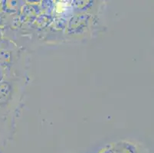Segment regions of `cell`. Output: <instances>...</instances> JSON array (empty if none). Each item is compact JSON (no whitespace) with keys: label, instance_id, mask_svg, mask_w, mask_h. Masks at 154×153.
<instances>
[{"label":"cell","instance_id":"6da1fadb","mask_svg":"<svg viewBox=\"0 0 154 153\" xmlns=\"http://www.w3.org/2000/svg\"><path fill=\"white\" fill-rule=\"evenodd\" d=\"M91 19V15L82 14L72 17L69 22L68 32L69 34H81L87 29Z\"/></svg>","mask_w":154,"mask_h":153},{"label":"cell","instance_id":"5b68a950","mask_svg":"<svg viewBox=\"0 0 154 153\" xmlns=\"http://www.w3.org/2000/svg\"><path fill=\"white\" fill-rule=\"evenodd\" d=\"M2 148V145H1V144H0V151H2V150H1V149H2V148Z\"/></svg>","mask_w":154,"mask_h":153},{"label":"cell","instance_id":"7a4b0ae2","mask_svg":"<svg viewBox=\"0 0 154 153\" xmlns=\"http://www.w3.org/2000/svg\"><path fill=\"white\" fill-rule=\"evenodd\" d=\"M13 87L10 81L3 79L0 83V108L5 109L12 99Z\"/></svg>","mask_w":154,"mask_h":153},{"label":"cell","instance_id":"277c9868","mask_svg":"<svg viewBox=\"0 0 154 153\" xmlns=\"http://www.w3.org/2000/svg\"><path fill=\"white\" fill-rule=\"evenodd\" d=\"M4 75H5V71H4V69L2 67H0V83L3 81Z\"/></svg>","mask_w":154,"mask_h":153},{"label":"cell","instance_id":"3957f363","mask_svg":"<svg viewBox=\"0 0 154 153\" xmlns=\"http://www.w3.org/2000/svg\"><path fill=\"white\" fill-rule=\"evenodd\" d=\"M74 5H75V8L78 9V10H84L85 8H88L89 5H91V3H92L91 2H85V1H75L74 2Z\"/></svg>","mask_w":154,"mask_h":153}]
</instances>
